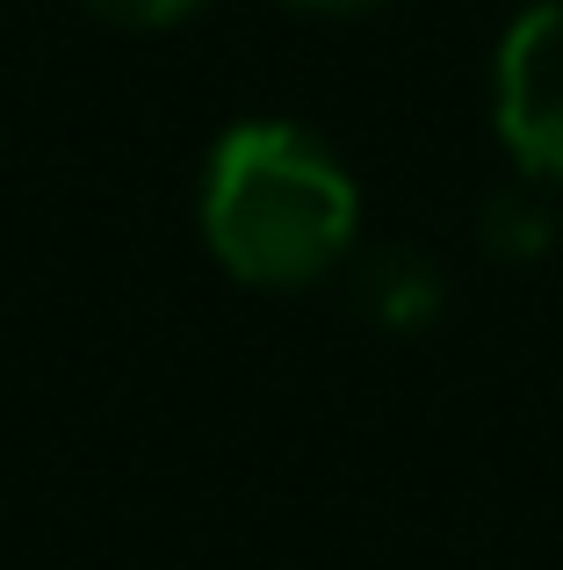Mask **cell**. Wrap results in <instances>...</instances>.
Here are the masks:
<instances>
[{"label": "cell", "mask_w": 563, "mask_h": 570, "mask_svg": "<svg viewBox=\"0 0 563 570\" xmlns=\"http://www.w3.org/2000/svg\"><path fill=\"white\" fill-rule=\"evenodd\" d=\"M296 8H333V14H347V8H376V0H296Z\"/></svg>", "instance_id": "6"}, {"label": "cell", "mask_w": 563, "mask_h": 570, "mask_svg": "<svg viewBox=\"0 0 563 570\" xmlns=\"http://www.w3.org/2000/svg\"><path fill=\"white\" fill-rule=\"evenodd\" d=\"M87 8L124 22V29H167V22H188L203 0H87Z\"/></svg>", "instance_id": "5"}, {"label": "cell", "mask_w": 563, "mask_h": 570, "mask_svg": "<svg viewBox=\"0 0 563 570\" xmlns=\"http://www.w3.org/2000/svg\"><path fill=\"white\" fill-rule=\"evenodd\" d=\"M347 167L296 124H239L203 174V238L254 289H304L354 246Z\"/></svg>", "instance_id": "1"}, {"label": "cell", "mask_w": 563, "mask_h": 570, "mask_svg": "<svg viewBox=\"0 0 563 570\" xmlns=\"http://www.w3.org/2000/svg\"><path fill=\"white\" fill-rule=\"evenodd\" d=\"M498 138L535 181H563V0H542L498 43Z\"/></svg>", "instance_id": "2"}, {"label": "cell", "mask_w": 563, "mask_h": 570, "mask_svg": "<svg viewBox=\"0 0 563 570\" xmlns=\"http://www.w3.org/2000/svg\"><path fill=\"white\" fill-rule=\"evenodd\" d=\"M354 304H362V318H376L383 333H419V325L441 318L448 289H441V267L426 261V253L391 246V253H376V261H362Z\"/></svg>", "instance_id": "3"}, {"label": "cell", "mask_w": 563, "mask_h": 570, "mask_svg": "<svg viewBox=\"0 0 563 570\" xmlns=\"http://www.w3.org/2000/svg\"><path fill=\"white\" fill-rule=\"evenodd\" d=\"M484 246L498 253V261H542V253L556 246V209L542 203L535 188H498L492 203H484Z\"/></svg>", "instance_id": "4"}]
</instances>
